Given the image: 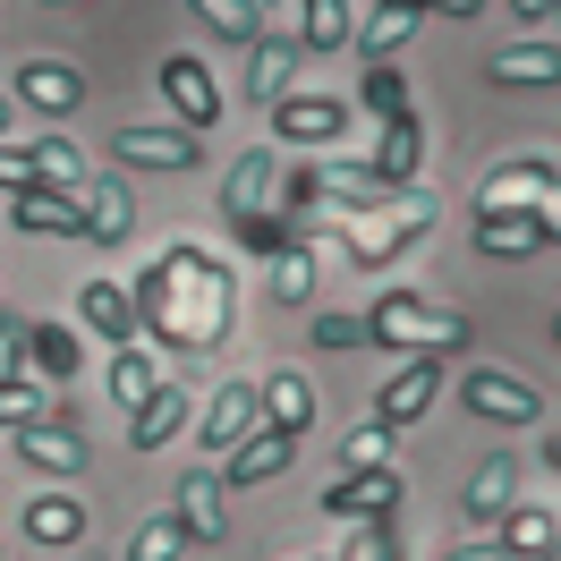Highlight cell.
Listing matches in <instances>:
<instances>
[{
  "mask_svg": "<svg viewBox=\"0 0 561 561\" xmlns=\"http://www.w3.org/2000/svg\"><path fill=\"white\" fill-rule=\"evenodd\" d=\"M128 307H137V332L162 350H221L239 323V273L213 247L179 239L145 264V280H128Z\"/></svg>",
  "mask_w": 561,
  "mask_h": 561,
  "instance_id": "cell-1",
  "label": "cell"
},
{
  "mask_svg": "<svg viewBox=\"0 0 561 561\" xmlns=\"http://www.w3.org/2000/svg\"><path fill=\"white\" fill-rule=\"evenodd\" d=\"M221 221H230V239H239L247 255H280V247H298L289 213H280V162H273V145H247L239 162H230V179H221Z\"/></svg>",
  "mask_w": 561,
  "mask_h": 561,
  "instance_id": "cell-2",
  "label": "cell"
},
{
  "mask_svg": "<svg viewBox=\"0 0 561 561\" xmlns=\"http://www.w3.org/2000/svg\"><path fill=\"white\" fill-rule=\"evenodd\" d=\"M366 341H375V350H400V357H443V350L468 341V323L443 316V307H425L417 289H383L375 316H366Z\"/></svg>",
  "mask_w": 561,
  "mask_h": 561,
  "instance_id": "cell-3",
  "label": "cell"
},
{
  "mask_svg": "<svg viewBox=\"0 0 561 561\" xmlns=\"http://www.w3.org/2000/svg\"><path fill=\"white\" fill-rule=\"evenodd\" d=\"M111 153L128 162V171H171L187 179L205 162V137H187L179 119H128V128H111Z\"/></svg>",
  "mask_w": 561,
  "mask_h": 561,
  "instance_id": "cell-4",
  "label": "cell"
},
{
  "mask_svg": "<svg viewBox=\"0 0 561 561\" xmlns=\"http://www.w3.org/2000/svg\"><path fill=\"white\" fill-rule=\"evenodd\" d=\"M459 409L477 425H536L545 417V391L519 383L511 366H477V375H459Z\"/></svg>",
  "mask_w": 561,
  "mask_h": 561,
  "instance_id": "cell-5",
  "label": "cell"
},
{
  "mask_svg": "<svg viewBox=\"0 0 561 561\" xmlns=\"http://www.w3.org/2000/svg\"><path fill=\"white\" fill-rule=\"evenodd\" d=\"M162 103H171V119L187 128V137L221 128V85H213V69L196 60V51H171V60H162Z\"/></svg>",
  "mask_w": 561,
  "mask_h": 561,
  "instance_id": "cell-6",
  "label": "cell"
},
{
  "mask_svg": "<svg viewBox=\"0 0 561 561\" xmlns=\"http://www.w3.org/2000/svg\"><path fill=\"white\" fill-rule=\"evenodd\" d=\"M400 511V468H350V477H332L323 485V519H391Z\"/></svg>",
  "mask_w": 561,
  "mask_h": 561,
  "instance_id": "cell-7",
  "label": "cell"
},
{
  "mask_svg": "<svg viewBox=\"0 0 561 561\" xmlns=\"http://www.w3.org/2000/svg\"><path fill=\"white\" fill-rule=\"evenodd\" d=\"M171 519H179L187 545H221V527H230V485H221L213 468H187L179 493H171Z\"/></svg>",
  "mask_w": 561,
  "mask_h": 561,
  "instance_id": "cell-8",
  "label": "cell"
},
{
  "mask_svg": "<svg viewBox=\"0 0 561 561\" xmlns=\"http://www.w3.org/2000/svg\"><path fill=\"white\" fill-rule=\"evenodd\" d=\"M18 111H43V119H69L77 103H85V77L69 69V60H51V51H35V60H18Z\"/></svg>",
  "mask_w": 561,
  "mask_h": 561,
  "instance_id": "cell-9",
  "label": "cell"
},
{
  "mask_svg": "<svg viewBox=\"0 0 561 561\" xmlns=\"http://www.w3.org/2000/svg\"><path fill=\"white\" fill-rule=\"evenodd\" d=\"M255 417L273 425V434H316V383L298 375V366H273V375H255Z\"/></svg>",
  "mask_w": 561,
  "mask_h": 561,
  "instance_id": "cell-10",
  "label": "cell"
},
{
  "mask_svg": "<svg viewBox=\"0 0 561 561\" xmlns=\"http://www.w3.org/2000/svg\"><path fill=\"white\" fill-rule=\"evenodd\" d=\"M273 137L280 145H332V137H350V103H341V94H280V103H273Z\"/></svg>",
  "mask_w": 561,
  "mask_h": 561,
  "instance_id": "cell-11",
  "label": "cell"
},
{
  "mask_svg": "<svg viewBox=\"0 0 561 561\" xmlns=\"http://www.w3.org/2000/svg\"><path fill=\"white\" fill-rule=\"evenodd\" d=\"M434 400H443V366H434V357H409V366L375 391V425H383V434H391V425H417Z\"/></svg>",
  "mask_w": 561,
  "mask_h": 561,
  "instance_id": "cell-12",
  "label": "cell"
},
{
  "mask_svg": "<svg viewBox=\"0 0 561 561\" xmlns=\"http://www.w3.org/2000/svg\"><path fill=\"white\" fill-rule=\"evenodd\" d=\"M255 425H264V417H255V375H247V383H221V391L205 400V417H196V443L230 459L247 434H255Z\"/></svg>",
  "mask_w": 561,
  "mask_h": 561,
  "instance_id": "cell-13",
  "label": "cell"
},
{
  "mask_svg": "<svg viewBox=\"0 0 561 561\" xmlns=\"http://www.w3.org/2000/svg\"><path fill=\"white\" fill-rule=\"evenodd\" d=\"M77 213H85V247H128V230H137L128 179H85V187H77Z\"/></svg>",
  "mask_w": 561,
  "mask_h": 561,
  "instance_id": "cell-14",
  "label": "cell"
},
{
  "mask_svg": "<svg viewBox=\"0 0 561 561\" xmlns=\"http://www.w3.org/2000/svg\"><path fill=\"white\" fill-rule=\"evenodd\" d=\"M9 443H18V459L43 468V477H77V468H85V434H77L69 417H35V425H18Z\"/></svg>",
  "mask_w": 561,
  "mask_h": 561,
  "instance_id": "cell-15",
  "label": "cell"
},
{
  "mask_svg": "<svg viewBox=\"0 0 561 561\" xmlns=\"http://www.w3.org/2000/svg\"><path fill=\"white\" fill-rule=\"evenodd\" d=\"M289 459H298V434H273V425H255L239 451L221 459V485H273V477H289Z\"/></svg>",
  "mask_w": 561,
  "mask_h": 561,
  "instance_id": "cell-16",
  "label": "cell"
},
{
  "mask_svg": "<svg viewBox=\"0 0 561 561\" xmlns=\"http://www.w3.org/2000/svg\"><path fill=\"white\" fill-rule=\"evenodd\" d=\"M298 35H255L247 43V94L255 103H280V94H298Z\"/></svg>",
  "mask_w": 561,
  "mask_h": 561,
  "instance_id": "cell-17",
  "label": "cell"
},
{
  "mask_svg": "<svg viewBox=\"0 0 561 561\" xmlns=\"http://www.w3.org/2000/svg\"><path fill=\"white\" fill-rule=\"evenodd\" d=\"M553 162H536V153H519V162H502V171H485V187H477V213H527L545 187H553Z\"/></svg>",
  "mask_w": 561,
  "mask_h": 561,
  "instance_id": "cell-18",
  "label": "cell"
},
{
  "mask_svg": "<svg viewBox=\"0 0 561 561\" xmlns=\"http://www.w3.org/2000/svg\"><path fill=\"white\" fill-rule=\"evenodd\" d=\"M77 323H85L94 341H111V350H128V341H137V307H128V280H85V289H77Z\"/></svg>",
  "mask_w": 561,
  "mask_h": 561,
  "instance_id": "cell-19",
  "label": "cell"
},
{
  "mask_svg": "<svg viewBox=\"0 0 561 561\" xmlns=\"http://www.w3.org/2000/svg\"><path fill=\"white\" fill-rule=\"evenodd\" d=\"M9 221L35 230V239H77V247H85V213H77V196H60V187H26V196H9Z\"/></svg>",
  "mask_w": 561,
  "mask_h": 561,
  "instance_id": "cell-20",
  "label": "cell"
},
{
  "mask_svg": "<svg viewBox=\"0 0 561 561\" xmlns=\"http://www.w3.org/2000/svg\"><path fill=\"white\" fill-rule=\"evenodd\" d=\"M187 417H196V409H187V391L162 383L145 409H128V443H137V451H162V443H179V434H187Z\"/></svg>",
  "mask_w": 561,
  "mask_h": 561,
  "instance_id": "cell-21",
  "label": "cell"
},
{
  "mask_svg": "<svg viewBox=\"0 0 561 561\" xmlns=\"http://www.w3.org/2000/svg\"><path fill=\"white\" fill-rule=\"evenodd\" d=\"M26 375H35L43 391H51V383H77V332H69V323H51V316L26 323Z\"/></svg>",
  "mask_w": 561,
  "mask_h": 561,
  "instance_id": "cell-22",
  "label": "cell"
},
{
  "mask_svg": "<svg viewBox=\"0 0 561 561\" xmlns=\"http://www.w3.org/2000/svg\"><path fill=\"white\" fill-rule=\"evenodd\" d=\"M485 77L493 85H561V43H502Z\"/></svg>",
  "mask_w": 561,
  "mask_h": 561,
  "instance_id": "cell-23",
  "label": "cell"
},
{
  "mask_svg": "<svg viewBox=\"0 0 561 561\" xmlns=\"http://www.w3.org/2000/svg\"><path fill=\"white\" fill-rule=\"evenodd\" d=\"M417 171H425V128L417 119H391L383 145H375V179L383 187H417Z\"/></svg>",
  "mask_w": 561,
  "mask_h": 561,
  "instance_id": "cell-24",
  "label": "cell"
},
{
  "mask_svg": "<svg viewBox=\"0 0 561 561\" xmlns=\"http://www.w3.org/2000/svg\"><path fill=\"white\" fill-rule=\"evenodd\" d=\"M493 545H502L511 561H536L545 545H561V519H553V511H519V502H511V511L493 519Z\"/></svg>",
  "mask_w": 561,
  "mask_h": 561,
  "instance_id": "cell-25",
  "label": "cell"
},
{
  "mask_svg": "<svg viewBox=\"0 0 561 561\" xmlns=\"http://www.w3.org/2000/svg\"><path fill=\"white\" fill-rule=\"evenodd\" d=\"M187 18H196L213 43H239V51L264 35V9H255V0H187Z\"/></svg>",
  "mask_w": 561,
  "mask_h": 561,
  "instance_id": "cell-26",
  "label": "cell"
},
{
  "mask_svg": "<svg viewBox=\"0 0 561 561\" xmlns=\"http://www.w3.org/2000/svg\"><path fill=\"white\" fill-rule=\"evenodd\" d=\"M357 111H366V119H417V103H409V77L391 69V60H366V85H357Z\"/></svg>",
  "mask_w": 561,
  "mask_h": 561,
  "instance_id": "cell-27",
  "label": "cell"
},
{
  "mask_svg": "<svg viewBox=\"0 0 561 561\" xmlns=\"http://www.w3.org/2000/svg\"><path fill=\"white\" fill-rule=\"evenodd\" d=\"M153 391H162V366H153V350H145V341L111 350V400H119V409H145Z\"/></svg>",
  "mask_w": 561,
  "mask_h": 561,
  "instance_id": "cell-28",
  "label": "cell"
},
{
  "mask_svg": "<svg viewBox=\"0 0 561 561\" xmlns=\"http://www.w3.org/2000/svg\"><path fill=\"white\" fill-rule=\"evenodd\" d=\"M26 536H35V545H51V553H60V545H77V536H85L77 493H35V502H26Z\"/></svg>",
  "mask_w": 561,
  "mask_h": 561,
  "instance_id": "cell-29",
  "label": "cell"
},
{
  "mask_svg": "<svg viewBox=\"0 0 561 561\" xmlns=\"http://www.w3.org/2000/svg\"><path fill=\"white\" fill-rule=\"evenodd\" d=\"M511 493H519V459H485V468L468 477V519L493 527L502 511H511Z\"/></svg>",
  "mask_w": 561,
  "mask_h": 561,
  "instance_id": "cell-30",
  "label": "cell"
},
{
  "mask_svg": "<svg viewBox=\"0 0 561 561\" xmlns=\"http://www.w3.org/2000/svg\"><path fill=\"white\" fill-rule=\"evenodd\" d=\"M477 247H485V255H502V264H519V255H536V247H545V230H536L527 213H477Z\"/></svg>",
  "mask_w": 561,
  "mask_h": 561,
  "instance_id": "cell-31",
  "label": "cell"
},
{
  "mask_svg": "<svg viewBox=\"0 0 561 561\" xmlns=\"http://www.w3.org/2000/svg\"><path fill=\"white\" fill-rule=\"evenodd\" d=\"M298 51H350V0H298Z\"/></svg>",
  "mask_w": 561,
  "mask_h": 561,
  "instance_id": "cell-32",
  "label": "cell"
},
{
  "mask_svg": "<svg viewBox=\"0 0 561 561\" xmlns=\"http://www.w3.org/2000/svg\"><path fill=\"white\" fill-rule=\"evenodd\" d=\"M26 162H35V179H43V187H60V196H77V187L94 179L69 137H35V145H26Z\"/></svg>",
  "mask_w": 561,
  "mask_h": 561,
  "instance_id": "cell-33",
  "label": "cell"
},
{
  "mask_svg": "<svg viewBox=\"0 0 561 561\" xmlns=\"http://www.w3.org/2000/svg\"><path fill=\"white\" fill-rule=\"evenodd\" d=\"M409 26H417V9H409V0H375V18L357 26V51H366V60H391V51L409 43Z\"/></svg>",
  "mask_w": 561,
  "mask_h": 561,
  "instance_id": "cell-34",
  "label": "cell"
},
{
  "mask_svg": "<svg viewBox=\"0 0 561 561\" xmlns=\"http://www.w3.org/2000/svg\"><path fill=\"white\" fill-rule=\"evenodd\" d=\"M273 298L280 307H307V298H316V239H298V247L273 255Z\"/></svg>",
  "mask_w": 561,
  "mask_h": 561,
  "instance_id": "cell-35",
  "label": "cell"
},
{
  "mask_svg": "<svg viewBox=\"0 0 561 561\" xmlns=\"http://www.w3.org/2000/svg\"><path fill=\"white\" fill-rule=\"evenodd\" d=\"M179 553H187V536H179V519L162 511V519H145L137 536H128V553H119V561H179Z\"/></svg>",
  "mask_w": 561,
  "mask_h": 561,
  "instance_id": "cell-36",
  "label": "cell"
},
{
  "mask_svg": "<svg viewBox=\"0 0 561 561\" xmlns=\"http://www.w3.org/2000/svg\"><path fill=\"white\" fill-rule=\"evenodd\" d=\"M332 561H400V527L391 519H366V527H350V545Z\"/></svg>",
  "mask_w": 561,
  "mask_h": 561,
  "instance_id": "cell-37",
  "label": "cell"
},
{
  "mask_svg": "<svg viewBox=\"0 0 561 561\" xmlns=\"http://www.w3.org/2000/svg\"><path fill=\"white\" fill-rule=\"evenodd\" d=\"M18 383H35L26 375V316L0 307V391H18Z\"/></svg>",
  "mask_w": 561,
  "mask_h": 561,
  "instance_id": "cell-38",
  "label": "cell"
},
{
  "mask_svg": "<svg viewBox=\"0 0 561 561\" xmlns=\"http://www.w3.org/2000/svg\"><path fill=\"white\" fill-rule=\"evenodd\" d=\"M350 468H391V434H383V425L341 434V477H350Z\"/></svg>",
  "mask_w": 561,
  "mask_h": 561,
  "instance_id": "cell-39",
  "label": "cell"
},
{
  "mask_svg": "<svg viewBox=\"0 0 561 561\" xmlns=\"http://www.w3.org/2000/svg\"><path fill=\"white\" fill-rule=\"evenodd\" d=\"M316 350H366V316H316Z\"/></svg>",
  "mask_w": 561,
  "mask_h": 561,
  "instance_id": "cell-40",
  "label": "cell"
},
{
  "mask_svg": "<svg viewBox=\"0 0 561 561\" xmlns=\"http://www.w3.org/2000/svg\"><path fill=\"white\" fill-rule=\"evenodd\" d=\"M26 187H43L35 162H26V145H0V196H26Z\"/></svg>",
  "mask_w": 561,
  "mask_h": 561,
  "instance_id": "cell-41",
  "label": "cell"
},
{
  "mask_svg": "<svg viewBox=\"0 0 561 561\" xmlns=\"http://www.w3.org/2000/svg\"><path fill=\"white\" fill-rule=\"evenodd\" d=\"M527 221L545 230V247H561V179L545 187V196H536V205H527Z\"/></svg>",
  "mask_w": 561,
  "mask_h": 561,
  "instance_id": "cell-42",
  "label": "cell"
},
{
  "mask_svg": "<svg viewBox=\"0 0 561 561\" xmlns=\"http://www.w3.org/2000/svg\"><path fill=\"white\" fill-rule=\"evenodd\" d=\"M417 18H485V0H409Z\"/></svg>",
  "mask_w": 561,
  "mask_h": 561,
  "instance_id": "cell-43",
  "label": "cell"
},
{
  "mask_svg": "<svg viewBox=\"0 0 561 561\" xmlns=\"http://www.w3.org/2000/svg\"><path fill=\"white\" fill-rule=\"evenodd\" d=\"M443 561H511V553H502L493 536H477V545H451V553H443Z\"/></svg>",
  "mask_w": 561,
  "mask_h": 561,
  "instance_id": "cell-44",
  "label": "cell"
},
{
  "mask_svg": "<svg viewBox=\"0 0 561 561\" xmlns=\"http://www.w3.org/2000/svg\"><path fill=\"white\" fill-rule=\"evenodd\" d=\"M511 18H527V26H536V18H553V0H511Z\"/></svg>",
  "mask_w": 561,
  "mask_h": 561,
  "instance_id": "cell-45",
  "label": "cell"
},
{
  "mask_svg": "<svg viewBox=\"0 0 561 561\" xmlns=\"http://www.w3.org/2000/svg\"><path fill=\"white\" fill-rule=\"evenodd\" d=\"M0 145H9V94H0Z\"/></svg>",
  "mask_w": 561,
  "mask_h": 561,
  "instance_id": "cell-46",
  "label": "cell"
},
{
  "mask_svg": "<svg viewBox=\"0 0 561 561\" xmlns=\"http://www.w3.org/2000/svg\"><path fill=\"white\" fill-rule=\"evenodd\" d=\"M536 561H561V545H545V553H536Z\"/></svg>",
  "mask_w": 561,
  "mask_h": 561,
  "instance_id": "cell-47",
  "label": "cell"
},
{
  "mask_svg": "<svg viewBox=\"0 0 561 561\" xmlns=\"http://www.w3.org/2000/svg\"><path fill=\"white\" fill-rule=\"evenodd\" d=\"M545 459H553V477H561V443H553V451H545Z\"/></svg>",
  "mask_w": 561,
  "mask_h": 561,
  "instance_id": "cell-48",
  "label": "cell"
},
{
  "mask_svg": "<svg viewBox=\"0 0 561 561\" xmlns=\"http://www.w3.org/2000/svg\"><path fill=\"white\" fill-rule=\"evenodd\" d=\"M553 341H561V307H553Z\"/></svg>",
  "mask_w": 561,
  "mask_h": 561,
  "instance_id": "cell-49",
  "label": "cell"
},
{
  "mask_svg": "<svg viewBox=\"0 0 561 561\" xmlns=\"http://www.w3.org/2000/svg\"><path fill=\"white\" fill-rule=\"evenodd\" d=\"M255 9H280V0H255Z\"/></svg>",
  "mask_w": 561,
  "mask_h": 561,
  "instance_id": "cell-50",
  "label": "cell"
},
{
  "mask_svg": "<svg viewBox=\"0 0 561 561\" xmlns=\"http://www.w3.org/2000/svg\"><path fill=\"white\" fill-rule=\"evenodd\" d=\"M553 26H561V0H553Z\"/></svg>",
  "mask_w": 561,
  "mask_h": 561,
  "instance_id": "cell-51",
  "label": "cell"
}]
</instances>
